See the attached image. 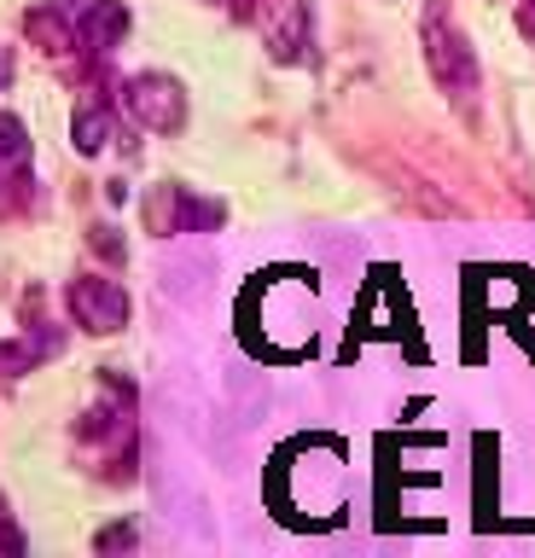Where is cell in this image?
<instances>
[{
	"instance_id": "1",
	"label": "cell",
	"mask_w": 535,
	"mask_h": 558,
	"mask_svg": "<svg viewBox=\"0 0 535 558\" xmlns=\"http://www.w3.org/2000/svg\"><path fill=\"white\" fill-rule=\"evenodd\" d=\"M425 64H430V76H437L442 94H454L460 105L477 94V52L465 47V35L448 24L442 12L425 17Z\"/></svg>"
},
{
	"instance_id": "2",
	"label": "cell",
	"mask_w": 535,
	"mask_h": 558,
	"mask_svg": "<svg viewBox=\"0 0 535 558\" xmlns=\"http://www.w3.org/2000/svg\"><path fill=\"white\" fill-rule=\"evenodd\" d=\"M123 105L129 117L141 122L151 134H181L186 129V94L175 76H163V70H141V76L123 82Z\"/></svg>"
},
{
	"instance_id": "3",
	"label": "cell",
	"mask_w": 535,
	"mask_h": 558,
	"mask_svg": "<svg viewBox=\"0 0 535 558\" xmlns=\"http://www.w3.org/2000/svg\"><path fill=\"white\" fill-rule=\"evenodd\" d=\"M64 303H71V320L88 331V338H111V331L129 326V291L117 286V279L82 274L64 286Z\"/></svg>"
},
{
	"instance_id": "4",
	"label": "cell",
	"mask_w": 535,
	"mask_h": 558,
	"mask_svg": "<svg viewBox=\"0 0 535 558\" xmlns=\"http://www.w3.org/2000/svg\"><path fill=\"white\" fill-rule=\"evenodd\" d=\"M268 52L280 64H297L308 52V0H273L268 7Z\"/></svg>"
},
{
	"instance_id": "5",
	"label": "cell",
	"mask_w": 535,
	"mask_h": 558,
	"mask_svg": "<svg viewBox=\"0 0 535 558\" xmlns=\"http://www.w3.org/2000/svg\"><path fill=\"white\" fill-rule=\"evenodd\" d=\"M24 29H29V41H41L47 52H71V47L82 41V24H76V17H64L53 0L29 7V12H24Z\"/></svg>"
},
{
	"instance_id": "6",
	"label": "cell",
	"mask_w": 535,
	"mask_h": 558,
	"mask_svg": "<svg viewBox=\"0 0 535 558\" xmlns=\"http://www.w3.org/2000/svg\"><path fill=\"white\" fill-rule=\"evenodd\" d=\"M129 24H134V17H129L123 0H99V7L82 17V47H88V52H111L129 35Z\"/></svg>"
},
{
	"instance_id": "7",
	"label": "cell",
	"mask_w": 535,
	"mask_h": 558,
	"mask_svg": "<svg viewBox=\"0 0 535 558\" xmlns=\"http://www.w3.org/2000/svg\"><path fill=\"white\" fill-rule=\"evenodd\" d=\"M111 129H117V111L111 105H82V111L71 117V140L82 157H99L111 146Z\"/></svg>"
},
{
	"instance_id": "8",
	"label": "cell",
	"mask_w": 535,
	"mask_h": 558,
	"mask_svg": "<svg viewBox=\"0 0 535 558\" xmlns=\"http://www.w3.org/2000/svg\"><path fill=\"white\" fill-rule=\"evenodd\" d=\"M198 227H221V204L193 198L186 186H175V233H198Z\"/></svg>"
},
{
	"instance_id": "9",
	"label": "cell",
	"mask_w": 535,
	"mask_h": 558,
	"mask_svg": "<svg viewBox=\"0 0 535 558\" xmlns=\"http://www.w3.org/2000/svg\"><path fill=\"white\" fill-rule=\"evenodd\" d=\"M41 355H53V338H41V343H29V338H19V343H0V384L7 378H19V373H29Z\"/></svg>"
},
{
	"instance_id": "10",
	"label": "cell",
	"mask_w": 535,
	"mask_h": 558,
	"mask_svg": "<svg viewBox=\"0 0 535 558\" xmlns=\"http://www.w3.org/2000/svg\"><path fill=\"white\" fill-rule=\"evenodd\" d=\"M24 163H29V129L0 111V169H24Z\"/></svg>"
},
{
	"instance_id": "11",
	"label": "cell",
	"mask_w": 535,
	"mask_h": 558,
	"mask_svg": "<svg viewBox=\"0 0 535 558\" xmlns=\"http://www.w3.org/2000/svg\"><path fill=\"white\" fill-rule=\"evenodd\" d=\"M94 547H99V553H117V547H134V530H129V523H111V530H106V535H99V541H94Z\"/></svg>"
},
{
	"instance_id": "12",
	"label": "cell",
	"mask_w": 535,
	"mask_h": 558,
	"mask_svg": "<svg viewBox=\"0 0 535 558\" xmlns=\"http://www.w3.org/2000/svg\"><path fill=\"white\" fill-rule=\"evenodd\" d=\"M94 251H99V256H123V244L111 239V227H94Z\"/></svg>"
},
{
	"instance_id": "13",
	"label": "cell",
	"mask_w": 535,
	"mask_h": 558,
	"mask_svg": "<svg viewBox=\"0 0 535 558\" xmlns=\"http://www.w3.org/2000/svg\"><path fill=\"white\" fill-rule=\"evenodd\" d=\"M53 7H59L64 17H76V24H82V17H88V12L99 7V0H53Z\"/></svg>"
},
{
	"instance_id": "14",
	"label": "cell",
	"mask_w": 535,
	"mask_h": 558,
	"mask_svg": "<svg viewBox=\"0 0 535 558\" xmlns=\"http://www.w3.org/2000/svg\"><path fill=\"white\" fill-rule=\"evenodd\" d=\"M12 70H19V59H12V47L0 41V87H12Z\"/></svg>"
},
{
	"instance_id": "15",
	"label": "cell",
	"mask_w": 535,
	"mask_h": 558,
	"mask_svg": "<svg viewBox=\"0 0 535 558\" xmlns=\"http://www.w3.org/2000/svg\"><path fill=\"white\" fill-rule=\"evenodd\" d=\"M518 24H524V35L535 41V0H524V12H518Z\"/></svg>"
}]
</instances>
